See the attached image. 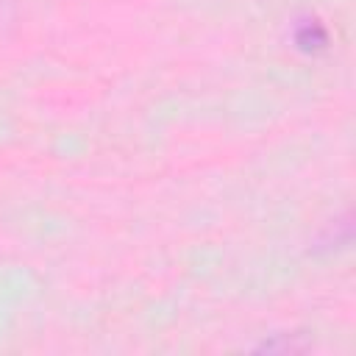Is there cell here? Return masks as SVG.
I'll use <instances>...</instances> for the list:
<instances>
[{
    "mask_svg": "<svg viewBox=\"0 0 356 356\" xmlns=\"http://www.w3.org/2000/svg\"><path fill=\"white\" fill-rule=\"evenodd\" d=\"M298 44L303 50H314V47H323L325 44V31L312 22V25H303V33H298Z\"/></svg>",
    "mask_w": 356,
    "mask_h": 356,
    "instance_id": "obj_1",
    "label": "cell"
}]
</instances>
